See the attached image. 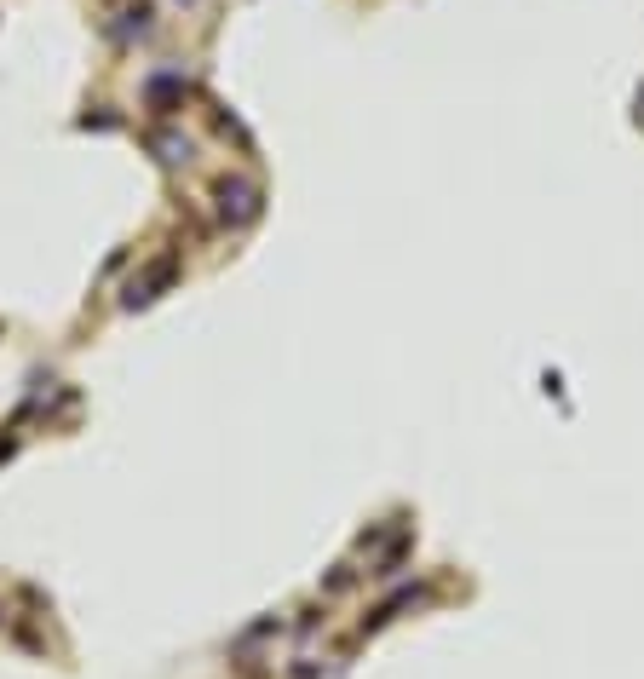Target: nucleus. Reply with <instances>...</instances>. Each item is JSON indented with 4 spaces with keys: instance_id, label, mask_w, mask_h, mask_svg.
Returning a JSON list of instances; mask_svg holds the SVG:
<instances>
[{
    "instance_id": "f03ea898",
    "label": "nucleus",
    "mask_w": 644,
    "mask_h": 679,
    "mask_svg": "<svg viewBox=\"0 0 644 679\" xmlns=\"http://www.w3.org/2000/svg\"><path fill=\"white\" fill-rule=\"evenodd\" d=\"M173 277H179V265H173V259H156V265H150L144 277H133V288H127V311L150 305V300H156V294H161V288H167Z\"/></svg>"
},
{
    "instance_id": "7ed1b4c3",
    "label": "nucleus",
    "mask_w": 644,
    "mask_h": 679,
    "mask_svg": "<svg viewBox=\"0 0 644 679\" xmlns=\"http://www.w3.org/2000/svg\"><path fill=\"white\" fill-rule=\"evenodd\" d=\"M144 98H150V110H156V116H173L184 98H190V81H184V75H150Z\"/></svg>"
},
{
    "instance_id": "20e7f679",
    "label": "nucleus",
    "mask_w": 644,
    "mask_h": 679,
    "mask_svg": "<svg viewBox=\"0 0 644 679\" xmlns=\"http://www.w3.org/2000/svg\"><path fill=\"white\" fill-rule=\"evenodd\" d=\"M161 150V162L167 167H179V162H190V139H179V133H156V139H150Z\"/></svg>"
},
{
    "instance_id": "f257e3e1",
    "label": "nucleus",
    "mask_w": 644,
    "mask_h": 679,
    "mask_svg": "<svg viewBox=\"0 0 644 679\" xmlns=\"http://www.w3.org/2000/svg\"><path fill=\"white\" fill-rule=\"evenodd\" d=\"M219 219L225 225H253L259 219V190L248 185V179H219Z\"/></svg>"
}]
</instances>
